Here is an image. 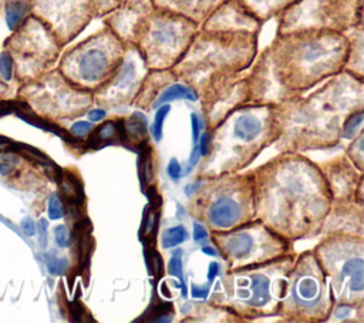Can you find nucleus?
<instances>
[{
    "label": "nucleus",
    "instance_id": "nucleus-14",
    "mask_svg": "<svg viewBox=\"0 0 364 323\" xmlns=\"http://www.w3.org/2000/svg\"><path fill=\"white\" fill-rule=\"evenodd\" d=\"M320 287L314 277L303 276L294 285V299L303 305H311L318 300Z\"/></svg>",
    "mask_w": 364,
    "mask_h": 323
},
{
    "label": "nucleus",
    "instance_id": "nucleus-34",
    "mask_svg": "<svg viewBox=\"0 0 364 323\" xmlns=\"http://www.w3.org/2000/svg\"><path fill=\"white\" fill-rule=\"evenodd\" d=\"M107 115V111L102 108H92L88 111V118L91 122H97L100 120H102Z\"/></svg>",
    "mask_w": 364,
    "mask_h": 323
},
{
    "label": "nucleus",
    "instance_id": "nucleus-25",
    "mask_svg": "<svg viewBox=\"0 0 364 323\" xmlns=\"http://www.w3.org/2000/svg\"><path fill=\"white\" fill-rule=\"evenodd\" d=\"M54 239H55L57 245L61 246V248L70 246V243H71V236H70V232H68V229L65 228V225H58V226H55V229H54Z\"/></svg>",
    "mask_w": 364,
    "mask_h": 323
},
{
    "label": "nucleus",
    "instance_id": "nucleus-8",
    "mask_svg": "<svg viewBox=\"0 0 364 323\" xmlns=\"http://www.w3.org/2000/svg\"><path fill=\"white\" fill-rule=\"evenodd\" d=\"M240 299L250 306H264L270 300V282L264 275L253 273L246 280H240Z\"/></svg>",
    "mask_w": 364,
    "mask_h": 323
},
{
    "label": "nucleus",
    "instance_id": "nucleus-22",
    "mask_svg": "<svg viewBox=\"0 0 364 323\" xmlns=\"http://www.w3.org/2000/svg\"><path fill=\"white\" fill-rule=\"evenodd\" d=\"M168 269L169 273L173 275L175 277H178L181 282H183V272H182V252L181 250H175L173 255L169 259L168 263Z\"/></svg>",
    "mask_w": 364,
    "mask_h": 323
},
{
    "label": "nucleus",
    "instance_id": "nucleus-37",
    "mask_svg": "<svg viewBox=\"0 0 364 323\" xmlns=\"http://www.w3.org/2000/svg\"><path fill=\"white\" fill-rule=\"evenodd\" d=\"M208 142H209V135L205 132V134L200 137L199 142H198V148H199V154H200V155H205V154L208 152Z\"/></svg>",
    "mask_w": 364,
    "mask_h": 323
},
{
    "label": "nucleus",
    "instance_id": "nucleus-26",
    "mask_svg": "<svg viewBox=\"0 0 364 323\" xmlns=\"http://www.w3.org/2000/svg\"><path fill=\"white\" fill-rule=\"evenodd\" d=\"M114 135H115V125H114V122L109 121V122H105L102 127L98 128L94 138L101 142V141H107V139L112 138Z\"/></svg>",
    "mask_w": 364,
    "mask_h": 323
},
{
    "label": "nucleus",
    "instance_id": "nucleus-19",
    "mask_svg": "<svg viewBox=\"0 0 364 323\" xmlns=\"http://www.w3.org/2000/svg\"><path fill=\"white\" fill-rule=\"evenodd\" d=\"M95 16H107L121 7L127 0H91Z\"/></svg>",
    "mask_w": 364,
    "mask_h": 323
},
{
    "label": "nucleus",
    "instance_id": "nucleus-2",
    "mask_svg": "<svg viewBox=\"0 0 364 323\" xmlns=\"http://www.w3.org/2000/svg\"><path fill=\"white\" fill-rule=\"evenodd\" d=\"M347 54L344 33L314 28L283 31L263 58V71L289 91L303 90L343 70Z\"/></svg>",
    "mask_w": 364,
    "mask_h": 323
},
{
    "label": "nucleus",
    "instance_id": "nucleus-10",
    "mask_svg": "<svg viewBox=\"0 0 364 323\" xmlns=\"http://www.w3.org/2000/svg\"><path fill=\"white\" fill-rule=\"evenodd\" d=\"M178 100H185V101H191L195 102L199 100V92L196 88L182 83V81H173L169 83L168 85H165L156 95V98L154 100V107H159L162 104L166 102H172V101H178Z\"/></svg>",
    "mask_w": 364,
    "mask_h": 323
},
{
    "label": "nucleus",
    "instance_id": "nucleus-17",
    "mask_svg": "<svg viewBox=\"0 0 364 323\" xmlns=\"http://www.w3.org/2000/svg\"><path fill=\"white\" fill-rule=\"evenodd\" d=\"M186 239H188L186 229L182 225H176V226H172V228H168L164 231L161 243H162L164 249H171V248L181 245Z\"/></svg>",
    "mask_w": 364,
    "mask_h": 323
},
{
    "label": "nucleus",
    "instance_id": "nucleus-16",
    "mask_svg": "<svg viewBox=\"0 0 364 323\" xmlns=\"http://www.w3.org/2000/svg\"><path fill=\"white\" fill-rule=\"evenodd\" d=\"M253 239L249 233H236L230 236L226 242V249L237 259L247 256L252 250Z\"/></svg>",
    "mask_w": 364,
    "mask_h": 323
},
{
    "label": "nucleus",
    "instance_id": "nucleus-29",
    "mask_svg": "<svg viewBox=\"0 0 364 323\" xmlns=\"http://www.w3.org/2000/svg\"><path fill=\"white\" fill-rule=\"evenodd\" d=\"M90 129H91V122H88V121H77L71 127V134H74L77 137H82Z\"/></svg>",
    "mask_w": 364,
    "mask_h": 323
},
{
    "label": "nucleus",
    "instance_id": "nucleus-15",
    "mask_svg": "<svg viewBox=\"0 0 364 323\" xmlns=\"http://www.w3.org/2000/svg\"><path fill=\"white\" fill-rule=\"evenodd\" d=\"M363 259L361 258H351L341 266L343 276L350 279V287L354 292H363L364 287V277H363Z\"/></svg>",
    "mask_w": 364,
    "mask_h": 323
},
{
    "label": "nucleus",
    "instance_id": "nucleus-18",
    "mask_svg": "<svg viewBox=\"0 0 364 323\" xmlns=\"http://www.w3.org/2000/svg\"><path fill=\"white\" fill-rule=\"evenodd\" d=\"M169 111H171L169 102L156 107V112H155V118H154V124H152V135L156 142H159L162 139V127H164V121H165L166 115L169 114Z\"/></svg>",
    "mask_w": 364,
    "mask_h": 323
},
{
    "label": "nucleus",
    "instance_id": "nucleus-38",
    "mask_svg": "<svg viewBox=\"0 0 364 323\" xmlns=\"http://www.w3.org/2000/svg\"><path fill=\"white\" fill-rule=\"evenodd\" d=\"M350 312H351V309L348 307V306H344V305H341L337 310H336V316L338 317V319H343V317H346V316H348L350 314Z\"/></svg>",
    "mask_w": 364,
    "mask_h": 323
},
{
    "label": "nucleus",
    "instance_id": "nucleus-7",
    "mask_svg": "<svg viewBox=\"0 0 364 323\" xmlns=\"http://www.w3.org/2000/svg\"><path fill=\"white\" fill-rule=\"evenodd\" d=\"M156 9L186 17L200 26L225 0H149Z\"/></svg>",
    "mask_w": 364,
    "mask_h": 323
},
{
    "label": "nucleus",
    "instance_id": "nucleus-32",
    "mask_svg": "<svg viewBox=\"0 0 364 323\" xmlns=\"http://www.w3.org/2000/svg\"><path fill=\"white\" fill-rule=\"evenodd\" d=\"M37 229H38V235H40V245L46 246V243H47V221L40 219Z\"/></svg>",
    "mask_w": 364,
    "mask_h": 323
},
{
    "label": "nucleus",
    "instance_id": "nucleus-13",
    "mask_svg": "<svg viewBox=\"0 0 364 323\" xmlns=\"http://www.w3.org/2000/svg\"><path fill=\"white\" fill-rule=\"evenodd\" d=\"M260 128H262V124L255 115L242 114L235 121L233 132L239 139L249 142V141H253L259 135Z\"/></svg>",
    "mask_w": 364,
    "mask_h": 323
},
{
    "label": "nucleus",
    "instance_id": "nucleus-4",
    "mask_svg": "<svg viewBox=\"0 0 364 323\" xmlns=\"http://www.w3.org/2000/svg\"><path fill=\"white\" fill-rule=\"evenodd\" d=\"M60 41L34 16H28L4 43V50L13 61L14 77L20 81H31L55 61Z\"/></svg>",
    "mask_w": 364,
    "mask_h": 323
},
{
    "label": "nucleus",
    "instance_id": "nucleus-30",
    "mask_svg": "<svg viewBox=\"0 0 364 323\" xmlns=\"http://www.w3.org/2000/svg\"><path fill=\"white\" fill-rule=\"evenodd\" d=\"M191 127H192V142L195 145V144H198L199 129H200V121H199V117L195 112L191 114Z\"/></svg>",
    "mask_w": 364,
    "mask_h": 323
},
{
    "label": "nucleus",
    "instance_id": "nucleus-31",
    "mask_svg": "<svg viewBox=\"0 0 364 323\" xmlns=\"http://www.w3.org/2000/svg\"><path fill=\"white\" fill-rule=\"evenodd\" d=\"M191 295L196 299H206L208 295H209V287H205V286H198V285H193L191 286Z\"/></svg>",
    "mask_w": 364,
    "mask_h": 323
},
{
    "label": "nucleus",
    "instance_id": "nucleus-20",
    "mask_svg": "<svg viewBox=\"0 0 364 323\" xmlns=\"http://www.w3.org/2000/svg\"><path fill=\"white\" fill-rule=\"evenodd\" d=\"M13 78H14V71H13L11 57L6 50H3L0 51V81L10 83Z\"/></svg>",
    "mask_w": 364,
    "mask_h": 323
},
{
    "label": "nucleus",
    "instance_id": "nucleus-28",
    "mask_svg": "<svg viewBox=\"0 0 364 323\" xmlns=\"http://www.w3.org/2000/svg\"><path fill=\"white\" fill-rule=\"evenodd\" d=\"M166 174L173 181H178L181 176H182V168L178 162L176 158H172L169 162H168V166H166Z\"/></svg>",
    "mask_w": 364,
    "mask_h": 323
},
{
    "label": "nucleus",
    "instance_id": "nucleus-35",
    "mask_svg": "<svg viewBox=\"0 0 364 323\" xmlns=\"http://www.w3.org/2000/svg\"><path fill=\"white\" fill-rule=\"evenodd\" d=\"M21 229L24 231L26 235L33 236L34 232H36V226H34L33 219H31V218H24V219L21 221Z\"/></svg>",
    "mask_w": 364,
    "mask_h": 323
},
{
    "label": "nucleus",
    "instance_id": "nucleus-36",
    "mask_svg": "<svg viewBox=\"0 0 364 323\" xmlns=\"http://www.w3.org/2000/svg\"><path fill=\"white\" fill-rule=\"evenodd\" d=\"M219 269H220V266H219L218 262H210L209 263V270H208V280L209 282H212L219 275Z\"/></svg>",
    "mask_w": 364,
    "mask_h": 323
},
{
    "label": "nucleus",
    "instance_id": "nucleus-6",
    "mask_svg": "<svg viewBox=\"0 0 364 323\" xmlns=\"http://www.w3.org/2000/svg\"><path fill=\"white\" fill-rule=\"evenodd\" d=\"M30 14L46 24L61 46L95 16L91 0H30Z\"/></svg>",
    "mask_w": 364,
    "mask_h": 323
},
{
    "label": "nucleus",
    "instance_id": "nucleus-40",
    "mask_svg": "<svg viewBox=\"0 0 364 323\" xmlns=\"http://www.w3.org/2000/svg\"><path fill=\"white\" fill-rule=\"evenodd\" d=\"M0 172H1L3 175L10 174V172H11V165H9V164H0Z\"/></svg>",
    "mask_w": 364,
    "mask_h": 323
},
{
    "label": "nucleus",
    "instance_id": "nucleus-27",
    "mask_svg": "<svg viewBox=\"0 0 364 323\" xmlns=\"http://www.w3.org/2000/svg\"><path fill=\"white\" fill-rule=\"evenodd\" d=\"M63 188H64V192L68 195V198L78 199L80 195H81V191H80V188H78V184H77V181H75L74 178H70V179L67 178V179H64Z\"/></svg>",
    "mask_w": 364,
    "mask_h": 323
},
{
    "label": "nucleus",
    "instance_id": "nucleus-21",
    "mask_svg": "<svg viewBox=\"0 0 364 323\" xmlns=\"http://www.w3.org/2000/svg\"><path fill=\"white\" fill-rule=\"evenodd\" d=\"M46 265L51 275H61L65 272L68 262L64 258H57L55 255H47L46 256Z\"/></svg>",
    "mask_w": 364,
    "mask_h": 323
},
{
    "label": "nucleus",
    "instance_id": "nucleus-41",
    "mask_svg": "<svg viewBox=\"0 0 364 323\" xmlns=\"http://www.w3.org/2000/svg\"><path fill=\"white\" fill-rule=\"evenodd\" d=\"M3 147H4V145H3V144H0V149H1V148H3Z\"/></svg>",
    "mask_w": 364,
    "mask_h": 323
},
{
    "label": "nucleus",
    "instance_id": "nucleus-3",
    "mask_svg": "<svg viewBox=\"0 0 364 323\" xmlns=\"http://www.w3.org/2000/svg\"><path fill=\"white\" fill-rule=\"evenodd\" d=\"M128 46L107 26L70 50L60 63L61 74L80 88H98L122 63Z\"/></svg>",
    "mask_w": 364,
    "mask_h": 323
},
{
    "label": "nucleus",
    "instance_id": "nucleus-12",
    "mask_svg": "<svg viewBox=\"0 0 364 323\" xmlns=\"http://www.w3.org/2000/svg\"><path fill=\"white\" fill-rule=\"evenodd\" d=\"M0 13L6 27L14 31L30 16V0H0Z\"/></svg>",
    "mask_w": 364,
    "mask_h": 323
},
{
    "label": "nucleus",
    "instance_id": "nucleus-11",
    "mask_svg": "<svg viewBox=\"0 0 364 323\" xmlns=\"http://www.w3.org/2000/svg\"><path fill=\"white\" fill-rule=\"evenodd\" d=\"M260 21L279 16L299 0H240Z\"/></svg>",
    "mask_w": 364,
    "mask_h": 323
},
{
    "label": "nucleus",
    "instance_id": "nucleus-1",
    "mask_svg": "<svg viewBox=\"0 0 364 323\" xmlns=\"http://www.w3.org/2000/svg\"><path fill=\"white\" fill-rule=\"evenodd\" d=\"M105 21L152 71L171 68L199 31L192 20L156 9L149 0H127Z\"/></svg>",
    "mask_w": 364,
    "mask_h": 323
},
{
    "label": "nucleus",
    "instance_id": "nucleus-9",
    "mask_svg": "<svg viewBox=\"0 0 364 323\" xmlns=\"http://www.w3.org/2000/svg\"><path fill=\"white\" fill-rule=\"evenodd\" d=\"M239 205L230 198H219L209 208V221L219 228H229L239 219Z\"/></svg>",
    "mask_w": 364,
    "mask_h": 323
},
{
    "label": "nucleus",
    "instance_id": "nucleus-23",
    "mask_svg": "<svg viewBox=\"0 0 364 323\" xmlns=\"http://www.w3.org/2000/svg\"><path fill=\"white\" fill-rule=\"evenodd\" d=\"M361 122H363V111L354 112V114L348 118V121L346 122V125H344V137H346V138H351V137L355 134L357 128L361 125Z\"/></svg>",
    "mask_w": 364,
    "mask_h": 323
},
{
    "label": "nucleus",
    "instance_id": "nucleus-33",
    "mask_svg": "<svg viewBox=\"0 0 364 323\" xmlns=\"http://www.w3.org/2000/svg\"><path fill=\"white\" fill-rule=\"evenodd\" d=\"M208 236V231L198 222L193 223V240L199 242Z\"/></svg>",
    "mask_w": 364,
    "mask_h": 323
},
{
    "label": "nucleus",
    "instance_id": "nucleus-39",
    "mask_svg": "<svg viewBox=\"0 0 364 323\" xmlns=\"http://www.w3.org/2000/svg\"><path fill=\"white\" fill-rule=\"evenodd\" d=\"M200 250H202L205 255H209V256H216V255H218L216 249H213L212 246H202Z\"/></svg>",
    "mask_w": 364,
    "mask_h": 323
},
{
    "label": "nucleus",
    "instance_id": "nucleus-24",
    "mask_svg": "<svg viewBox=\"0 0 364 323\" xmlns=\"http://www.w3.org/2000/svg\"><path fill=\"white\" fill-rule=\"evenodd\" d=\"M64 215L60 198L57 194H53L48 199V216L50 219H60Z\"/></svg>",
    "mask_w": 364,
    "mask_h": 323
},
{
    "label": "nucleus",
    "instance_id": "nucleus-5",
    "mask_svg": "<svg viewBox=\"0 0 364 323\" xmlns=\"http://www.w3.org/2000/svg\"><path fill=\"white\" fill-rule=\"evenodd\" d=\"M363 0H299L282 13L280 30H330L344 33L361 26Z\"/></svg>",
    "mask_w": 364,
    "mask_h": 323
}]
</instances>
